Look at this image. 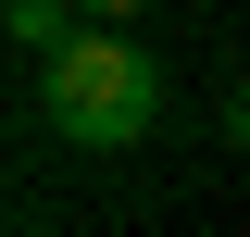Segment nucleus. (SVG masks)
<instances>
[{"label": "nucleus", "instance_id": "1", "mask_svg": "<svg viewBox=\"0 0 250 237\" xmlns=\"http://www.w3.org/2000/svg\"><path fill=\"white\" fill-rule=\"evenodd\" d=\"M163 62L138 25H62L50 50H38V113H50L62 150H138L163 125Z\"/></svg>", "mask_w": 250, "mask_h": 237}, {"label": "nucleus", "instance_id": "2", "mask_svg": "<svg viewBox=\"0 0 250 237\" xmlns=\"http://www.w3.org/2000/svg\"><path fill=\"white\" fill-rule=\"evenodd\" d=\"M0 25L25 38V50H50V38H62V25H75V0H0Z\"/></svg>", "mask_w": 250, "mask_h": 237}, {"label": "nucleus", "instance_id": "3", "mask_svg": "<svg viewBox=\"0 0 250 237\" xmlns=\"http://www.w3.org/2000/svg\"><path fill=\"white\" fill-rule=\"evenodd\" d=\"M75 13H88V25H125V13H150V0H75Z\"/></svg>", "mask_w": 250, "mask_h": 237}, {"label": "nucleus", "instance_id": "4", "mask_svg": "<svg viewBox=\"0 0 250 237\" xmlns=\"http://www.w3.org/2000/svg\"><path fill=\"white\" fill-rule=\"evenodd\" d=\"M200 13H213V0H200Z\"/></svg>", "mask_w": 250, "mask_h": 237}]
</instances>
